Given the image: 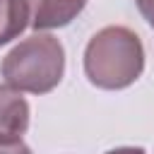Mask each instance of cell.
Wrapping results in <instances>:
<instances>
[{
	"label": "cell",
	"mask_w": 154,
	"mask_h": 154,
	"mask_svg": "<svg viewBox=\"0 0 154 154\" xmlns=\"http://www.w3.org/2000/svg\"><path fill=\"white\" fill-rule=\"evenodd\" d=\"M137 2V10L142 12V17L154 26V0H135Z\"/></svg>",
	"instance_id": "7"
},
{
	"label": "cell",
	"mask_w": 154,
	"mask_h": 154,
	"mask_svg": "<svg viewBox=\"0 0 154 154\" xmlns=\"http://www.w3.org/2000/svg\"><path fill=\"white\" fill-rule=\"evenodd\" d=\"M0 72L17 91L48 94L65 75V48L51 34H31L2 58Z\"/></svg>",
	"instance_id": "2"
},
{
	"label": "cell",
	"mask_w": 154,
	"mask_h": 154,
	"mask_svg": "<svg viewBox=\"0 0 154 154\" xmlns=\"http://www.w3.org/2000/svg\"><path fill=\"white\" fill-rule=\"evenodd\" d=\"M29 26L26 0H0V46L17 38Z\"/></svg>",
	"instance_id": "5"
},
{
	"label": "cell",
	"mask_w": 154,
	"mask_h": 154,
	"mask_svg": "<svg viewBox=\"0 0 154 154\" xmlns=\"http://www.w3.org/2000/svg\"><path fill=\"white\" fill-rule=\"evenodd\" d=\"M29 103L22 91L12 89L10 84H0V142L22 140L29 130Z\"/></svg>",
	"instance_id": "3"
},
{
	"label": "cell",
	"mask_w": 154,
	"mask_h": 154,
	"mask_svg": "<svg viewBox=\"0 0 154 154\" xmlns=\"http://www.w3.org/2000/svg\"><path fill=\"white\" fill-rule=\"evenodd\" d=\"M29 24L36 31L67 26L87 5V0H26Z\"/></svg>",
	"instance_id": "4"
},
{
	"label": "cell",
	"mask_w": 154,
	"mask_h": 154,
	"mask_svg": "<svg viewBox=\"0 0 154 154\" xmlns=\"http://www.w3.org/2000/svg\"><path fill=\"white\" fill-rule=\"evenodd\" d=\"M106 154H144V149L142 147H116V149H111Z\"/></svg>",
	"instance_id": "8"
},
{
	"label": "cell",
	"mask_w": 154,
	"mask_h": 154,
	"mask_svg": "<svg viewBox=\"0 0 154 154\" xmlns=\"http://www.w3.org/2000/svg\"><path fill=\"white\" fill-rule=\"evenodd\" d=\"M0 154H31V149L22 140H14V142H0Z\"/></svg>",
	"instance_id": "6"
},
{
	"label": "cell",
	"mask_w": 154,
	"mask_h": 154,
	"mask_svg": "<svg viewBox=\"0 0 154 154\" xmlns=\"http://www.w3.org/2000/svg\"><path fill=\"white\" fill-rule=\"evenodd\" d=\"M144 70V46L128 26L99 29L84 48V75L99 89H125Z\"/></svg>",
	"instance_id": "1"
}]
</instances>
